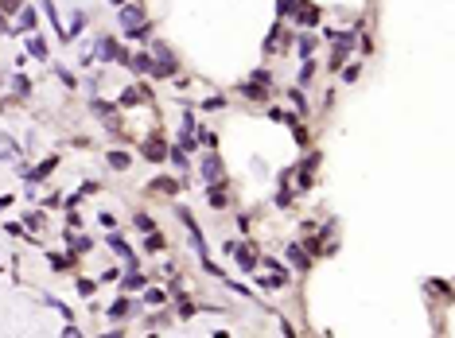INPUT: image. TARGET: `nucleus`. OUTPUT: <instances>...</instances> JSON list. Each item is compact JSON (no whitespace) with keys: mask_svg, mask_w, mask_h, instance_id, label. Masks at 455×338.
<instances>
[{"mask_svg":"<svg viewBox=\"0 0 455 338\" xmlns=\"http://www.w3.org/2000/svg\"><path fill=\"white\" fill-rule=\"evenodd\" d=\"M129 311H132L129 299H113V303H109V319H121V315H129Z\"/></svg>","mask_w":455,"mask_h":338,"instance_id":"ddd939ff","label":"nucleus"},{"mask_svg":"<svg viewBox=\"0 0 455 338\" xmlns=\"http://www.w3.org/2000/svg\"><path fill=\"white\" fill-rule=\"evenodd\" d=\"M311 74H315V62H311V59H304V70H300V82H304V86L311 82Z\"/></svg>","mask_w":455,"mask_h":338,"instance_id":"b1692460","label":"nucleus"},{"mask_svg":"<svg viewBox=\"0 0 455 338\" xmlns=\"http://www.w3.org/2000/svg\"><path fill=\"white\" fill-rule=\"evenodd\" d=\"M129 156H125V152H117V148H113V152H109V167H117V171H129Z\"/></svg>","mask_w":455,"mask_h":338,"instance_id":"f8f14e48","label":"nucleus"},{"mask_svg":"<svg viewBox=\"0 0 455 338\" xmlns=\"http://www.w3.org/2000/svg\"><path fill=\"white\" fill-rule=\"evenodd\" d=\"M66 241H70V245H74L78 253H82V249H89V237H74V234H66Z\"/></svg>","mask_w":455,"mask_h":338,"instance_id":"bb28decb","label":"nucleus"},{"mask_svg":"<svg viewBox=\"0 0 455 338\" xmlns=\"http://www.w3.org/2000/svg\"><path fill=\"white\" fill-rule=\"evenodd\" d=\"M51 171H55V160H43V163H39V167H35V171H28V167H24L20 175L28 179V183H39V179H47V175H51Z\"/></svg>","mask_w":455,"mask_h":338,"instance_id":"39448f33","label":"nucleus"},{"mask_svg":"<svg viewBox=\"0 0 455 338\" xmlns=\"http://www.w3.org/2000/svg\"><path fill=\"white\" fill-rule=\"evenodd\" d=\"M163 299H167V292H160V288H148L144 292V303H152V307H160Z\"/></svg>","mask_w":455,"mask_h":338,"instance_id":"dca6fc26","label":"nucleus"},{"mask_svg":"<svg viewBox=\"0 0 455 338\" xmlns=\"http://www.w3.org/2000/svg\"><path fill=\"white\" fill-rule=\"evenodd\" d=\"M315 39H311V35H304V39H300V43H296V51H300V59H311V51H315Z\"/></svg>","mask_w":455,"mask_h":338,"instance_id":"2eb2a0df","label":"nucleus"},{"mask_svg":"<svg viewBox=\"0 0 455 338\" xmlns=\"http://www.w3.org/2000/svg\"><path fill=\"white\" fill-rule=\"evenodd\" d=\"M163 245H167V241H163V237L156 234V230H152V234H144V249H152V253H156V249H163Z\"/></svg>","mask_w":455,"mask_h":338,"instance_id":"f3484780","label":"nucleus"},{"mask_svg":"<svg viewBox=\"0 0 455 338\" xmlns=\"http://www.w3.org/2000/svg\"><path fill=\"white\" fill-rule=\"evenodd\" d=\"M195 140H199V144H206V148H218V133H214V129H199V133H195Z\"/></svg>","mask_w":455,"mask_h":338,"instance_id":"4468645a","label":"nucleus"},{"mask_svg":"<svg viewBox=\"0 0 455 338\" xmlns=\"http://www.w3.org/2000/svg\"><path fill=\"white\" fill-rule=\"evenodd\" d=\"M203 109H206V113H214V109H226V97H222V93H214V97H206V101H203Z\"/></svg>","mask_w":455,"mask_h":338,"instance_id":"aec40b11","label":"nucleus"},{"mask_svg":"<svg viewBox=\"0 0 455 338\" xmlns=\"http://www.w3.org/2000/svg\"><path fill=\"white\" fill-rule=\"evenodd\" d=\"M140 20H144V12H140V8H125V12H121V28L125 31H132V28H140Z\"/></svg>","mask_w":455,"mask_h":338,"instance_id":"6e6552de","label":"nucleus"},{"mask_svg":"<svg viewBox=\"0 0 455 338\" xmlns=\"http://www.w3.org/2000/svg\"><path fill=\"white\" fill-rule=\"evenodd\" d=\"M82 24H86V16L74 12V24H70V31H66V39H70V35H78V31H82Z\"/></svg>","mask_w":455,"mask_h":338,"instance_id":"393cba45","label":"nucleus"},{"mask_svg":"<svg viewBox=\"0 0 455 338\" xmlns=\"http://www.w3.org/2000/svg\"><path fill=\"white\" fill-rule=\"evenodd\" d=\"M230 253H234V261L241 265V272H253V268H257V257H253L249 245H237V241H230Z\"/></svg>","mask_w":455,"mask_h":338,"instance_id":"f257e3e1","label":"nucleus"},{"mask_svg":"<svg viewBox=\"0 0 455 338\" xmlns=\"http://www.w3.org/2000/svg\"><path fill=\"white\" fill-rule=\"evenodd\" d=\"M292 12V0H280V16H288Z\"/></svg>","mask_w":455,"mask_h":338,"instance_id":"f704fd0d","label":"nucleus"},{"mask_svg":"<svg viewBox=\"0 0 455 338\" xmlns=\"http://www.w3.org/2000/svg\"><path fill=\"white\" fill-rule=\"evenodd\" d=\"M296 20H300V24H308V28H315V24H319V12H315L311 4H304V0H300V4H296Z\"/></svg>","mask_w":455,"mask_h":338,"instance_id":"0eeeda50","label":"nucleus"},{"mask_svg":"<svg viewBox=\"0 0 455 338\" xmlns=\"http://www.w3.org/2000/svg\"><path fill=\"white\" fill-rule=\"evenodd\" d=\"M136 226H140V234H152L156 230V221L148 218V214H136Z\"/></svg>","mask_w":455,"mask_h":338,"instance_id":"5701e85b","label":"nucleus"},{"mask_svg":"<svg viewBox=\"0 0 455 338\" xmlns=\"http://www.w3.org/2000/svg\"><path fill=\"white\" fill-rule=\"evenodd\" d=\"M152 51L160 55V62L167 66V70H175V55H171V47H167V43H152Z\"/></svg>","mask_w":455,"mask_h":338,"instance_id":"9b49d317","label":"nucleus"},{"mask_svg":"<svg viewBox=\"0 0 455 338\" xmlns=\"http://www.w3.org/2000/svg\"><path fill=\"white\" fill-rule=\"evenodd\" d=\"M140 97H144V89H129V93L121 97V105H136V101H140Z\"/></svg>","mask_w":455,"mask_h":338,"instance_id":"a878e982","label":"nucleus"},{"mask_svg":"<svg viewBox=\"0 0 455 338\" xmlns=\"http://www.w3.org/2000/svg\"><path fill=\"white\" fill-rule=\"evenodd\" d=\"M288 257H292L296 268H308V257H304V249H300V245H292V249H288Z\"/></svg>","mask_w":455,"mask_h":338,"instance_id":"412c9836","label":"nucleus"},{"mask_svg":"<svg viewBox=\"0 0 455 338\" xmlns=\"http://www.w3.org/2000/svg\"><path fill=\"white\" fill-rule=\"evenodd\" d=\"M167 156H171V163H175L179 171H187V152H183V148H171Z\"/></svg>","mask_w":455,"mask_h":338,"instance_id":"a211bd4d","label":"nucleus"},{"mask_svg":"<svg viewBox=\"0 0 455 338\" xmlns=\"http://www.w3.org/2000/svg\"><path fill=\"white\" fill-rule=\"evenodd\" d=\"M98 47H102V51H98L102 59H109V62H113V59H117V62H129V55H125V51L117 47V39H102Z\"/></svg>","mask_w":455,"mask_h":338,"instance_id":"7ed1b4c3","label":"nucleus"},{"mask_svg":"<svg viewBox=\"0 0 455 338\" xmlns=\"http://www.w3.org/2000/svg\"><path fill=\"white\" fill-rule=\"evenodd\" d=\"M78 292H82V295H94V280H78Z\"/></svg>","mask_w":455,"mask_h":338,"instance_id":"473e14b6","label":"nucleus"},{"mask_svg":"<svg viewBox=\"0 0 455 338\" xmlns=\"http://www.w3.org/2000/svg\"><path fill=\"white\" fill-rule=\"evenodd\" d=\"M206 202L214 206V210H226V187H222V183H210V191H206Z\"/></svg>","mask_w":455,"mask_h":338,"instance_id":"423d86ee","label":"nucleus"},{"mask_svg":"<svg viewBox=\"0 0 455 338\" xmlns=\"http://www.w3.org/2000/svg\"><path fill=\"white\" fill-rule=\"evenodd\" d=\"M28 51L35 55V59H47V43L43 39H28Z\"/></svg>","mask_w":455,"mask_h":338,"instance_id":"6ab92c4d","label":"nucleus"},{"mask_svg":"<svg viewBox=\"0 0 455 338\" xmlns=\"http://www.w3.org/2000/svg\"><path fill=\"white\" fill-rule=\"evenodd\" d=\"M342 82H358V66H346L342 70Z\"/></svg>","mask_w":455,"mask_h":338,"instance_id":"72a5a7b5","label":"nucleus"},{"mask_svg":"<svg viewBox=\"0 0 455 338\" xmlns=\"http://www.w3.org/2000/svg\"><path fill=\"white\" fill-rule=\"evenodd\" d=\"M105 241H109V249H117L121 257H125V265H136V257H132V249H129V245H125V241H121L117 234H109V237H105Z\"/></svg>","mask_w":455,"mask_h":338,"instance_id":"1a4fd4ad","label":"nucleus"},{"mask_svg":"<svg viewBox=\"0 0 455 338\" xmlns=\"http://www.w3.org/2000/svg\"><path fill=\"white\" fill-rule=\"evenodd\" d=\"M20 16H24V20H20V24H24V31H31V28H35V12H31V8H24Z\"/></svg>","mask_w":455,"mask_h":338,"instance_id":"c85d7f7f","label":"nucleus"},{"mask_svg":"<svg viewBox=\"0 0 455 338\" xmlns=\"http://www.w3.org/2000/svg\"><path fill=\"white\" fill-rule=\"evenodd\" d=\"M253 78H257L261 86H272V74H268V70H257V74H253Z\"/></svg>","mask_w":455,"mask_h":338,"instance_id":"2f4dec72","label":"nucleus"},{"mask_svg":"<svg viewBox=\"0 0 455 338\" xmlns=\"http://www.w3.org/2000/svg\"><path fill=\"white\" fill-rule=\"evenodd\" d=\"M55 78H62V86H74V74L66 66H55Z\"/></svg>","mask_w":455,"mask_h":338,"instance_id":"cd10ccee","label":"nucleus"},{"mask_svg":"<svg viewBox=\"0 0 455 338\" xmlns=\"http://www.w3.org/2000/svg\"><path fill=\"white\" fill-rule=\"evenodd\" d=\"M292 101H296V109H300V113H308V101H304V93H300V89H292Z\"/></svg>","mask_w":455,"mask_h":338,"instance_id":"7c9ffc66","label":"nucleus"},{"mask_svg":"<svg viewBox=\"0 0 455 338\" xmlns=\"http://www.w3.org/2000/svg\"><path fill=\"white\" fill-rule=\"evenodd\" d=\"M199 171H203L206 183H222V160L214 156V148H210V156L203 160V167H199Z\"/></svg>","mask_w":455,"mask_h":338,"instance_id":"f03ea898","label":"nucleus"},{"mask_svg":"<svg viewBox=\"0 0 455 338\" xmlns=\"http://www.w3.org/2000/svg\"><path fill=\"white\" fill-rule=\"evenodd\" d=\"M152 191H167V194H171V191H179V183H175V179H156Z\"/></svg>","mask_w":455,"mask_h":338,"instance_id":"4be33fe9","label":"nucleus"},{"mask_svg":"<svg viewBox=\"0 0 455 338\" xmlns=\"http://www.w3.org/2000/svg\"><path fill=\"white\" fill-rule=\"evenodd\" d=\"M51 268H59V272H66V268H70V257H51Z\"/></svg>","mask_w":455,"mask_h":338,"instance_id":"c756f323","label":"nucleus"},{"mask_svg":"<svg viewBox=\"0 0 455 338\" xmlns=\"http://www.w3.org/2000/svg\"><path fill=\"white\" fill-rule=\"evenodd\" d=\"M241 97H257V101H264V97H268V86H261V82H245V86H241Z\"/></svg>","mask_w":455,"mask_h":338,"instance_id":"9d476101","label":"nucleus"},{"mask_svg":"<svg viewBox=\"0 0 455 338\" xmlns=\"http://www.w3.org/2000/svg\"><path fill=\"white\" fill-rule=\"evenodd\" d=\"M140 152H144L148 160H167V144H163L160 136H152V140H148V144L140 148Z\"/></svg>","mask_w":455,"mask_h":338,"instance_id":"20e7f679","label":"nucleus"}]
</instances>
